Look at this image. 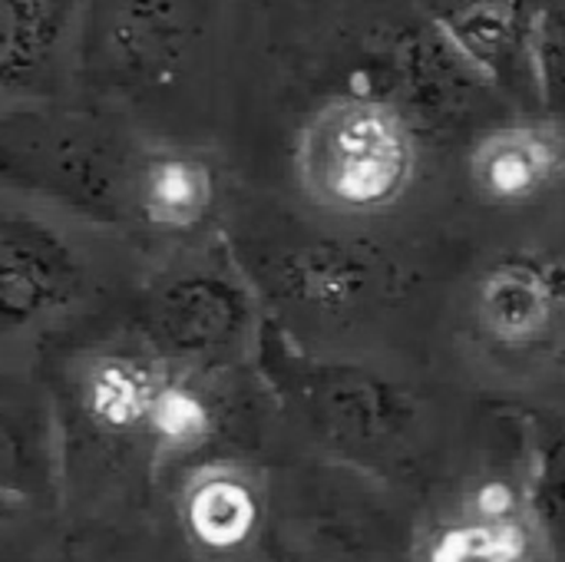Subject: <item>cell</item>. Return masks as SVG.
<instances>
[{
	"label": "cell",
	"instance_id": "obj_12",
	"mask_svg": "<svg viewBox=\"0 0 565 562\" xmlns=\"http://www.w3.org/2000/svg\"><path fill=\"white\" fill-rule=\"evenodd\" d=\"M444 36L497 86L536 99L533 10L520 0H463L444 20Z\"/></svg>",
	"mask_w": 565,
	"mask_h": 562
},
{
	"label": "cell",
	"instance_id": "obj_1",
	"mask_svg": "<svg viewBox=\"0 0 565 562\" xmlns=\"http://www.w3.org/2000/svg\"><path fill=\"white\" fill-rule=\"evenodd\" d=\"M252 358L265 388L321 450L381 480L414 474L420 417L401 384L371 368L311 354L275 318H262Z\"/></svg>",
	"mask_w": 565,
	"mask_h": 562
},
{
	"label": "cell",
	"instance_id": "obj_21",
	"mask_svg": "<svg viewBox=\"0 0 565 562\" xmlns=\"http://www.w3.org/2000/svg\"><path fill=\"white\" fill-rule=\"evenodd\" d=\"M36 562H126L119 547L96 527H73L53 537Z\"/></svg>",
	"mask_w": 565,
	"mask_h": 562
},
{
	"label": "cell",
	"instance_id": "obj_16",
	"mask_svg": "<svg viewBox=\"0 0 565 562\" xmlns=\"http://www.w3.org/2000/svg\"><path fill=\"white\" fill-rule=\"evenodd\" d=\"M185 537L205 553H232L245 547L258 523V500L252 484L232 467L195 470L179 500Z\"/></svg>",
	"mask_w": 565,
	"mask_h": 562
},
{
	"label": "cell",
	"instance_id": "obj_18",
	"mask_svg": "<svg viewBox=\"0 0 565 562\" xmlns=\"http://www.w3.org/2000/svg\"><path fill=\"white\" fill-rule=\"evenodd\" d=\"M212 434L215 411L209 397L185 378V368L169 364L152 404L146 447L152 450L156 460H175L199 450Z\"/></svg>",
	"mask_w": 565,
	"mask_h": 562
},
{
	"label": "cell",
	"instance_id": "obj_17",
	"mask_svg": "<svg viewBox=\"0 0 565 562\" xmlns=\"http://www.w3.org/2000/svg\"><path fill=\"white\" fill-rule=\"evenodd\" d=\"M543 553L530 517L490 520L470 510H457L437 523L420 550L424 562H533Z\"/></svg>",
	"mask_w": 565,
	"mask_h": 562
},
{
	"label": "cell",
	"instance_id": "obj_3",
	"mask_svg": "<svg viewBox=\"0 0 565 562\" xmlns=\"http://www.w3.org/2000/svg\"><path fill=\"white\" fill-rule=\"evenodd\" d=\"M417 166L407 116L377 96H338L324 103L298 139L305 192L344 215H371L394 205Z\"/></svg>",
	"mask_w": 565,
	"mask_h": 562
},
{
	"label": "cell",
	"instance_id": "obj_6",
	"mask_svg": "<svg viewBox=\"0 0 565 562\" xmlns=\"http://www.w3.org/2000/svg\"><path fill=\"white\" fill-rule=\"evenodd\" d=\"M172 0H86L79 17V73L96 86L156 79L175 56Z\"/></svg>",
	"mask_w": 565,
	"mask_h": 562
},
{
	"label": "cell",
	"instance_id": "obj_20",
	"mask_svg": "<svg viewBox=\"0 0 565 562\" xmlns=\"http://www.w3.org/2000/svg\"><path fill=\"white\" fill-rule=\"evenodd\" d=\"M56 517L0 490V562H36L56 537Z\"/></svg>",
	"mask_w": 565,
	"mask_h": 562
},
{
	"label": "cell",
	"instance_id": "obj_11",
	"mask_svg": "<svg viewBox=\"0 0 565 562\" xmlns=\"http://www.w3.org/2000/svg\"><path fill=\"white\" fill-rule=\"evenodd\" d=\"M565 176V136L546 119L503 123L470 152L473 189L500 205L533 202Z\"/></svg>",
	"mask_w": 565,
	"mask_h": 562
},
{
	"label": "cell",
	"instance_id": "obj_13",
	"mask_svg": "<svg viewBox=\"0 0 565 562\" xmlns=\"http://www.w3.org/2000/svg\"><path fill=\"white\" fill-rule=\"evenodd\" d=\"M215 209L212 166L175 146H142L132 182V229L189 235Z\"/></svg>",
	"mask_w": 565,
	"mask_h": 562
},
{
	"label": "cell",
	"instance_id": "obj_2",
	"mask_svg": "<svg viewBox=\"0 0 565 562\" xmlns=\"http://www.w3.org/2000/svg\"><path fill=\"white\" fill-rule=\"evenodd\" d=\"M142 146L109 123L23 103L0 109V185L96 229H132V182Z\"/></svg>",
	"mask_w": 565,
	"mask_h": 562
},
{
	"label": "cell",
	"instance_id": "obj_19",
	"mask_svg": "<svg viewBox=\"0 0 565 562\" xmlns=\"http://www.w3.org/2000/svg\"><path fill=\"white\" fill-rule=\"evenodd\" d=\"M530 10L536 106L565 136V0H533Z\"/></svg>",
	"mask_w": 565,
	"mask_h": 562
},
{
	"label": "cell",
	"instance_id": "obj_8",
	"mask_svg": "<svg viewBox=\"0 0 565 562\" xmlns=\"http://www.w3.org/2000/svg\"><path fill=\"white\" fill-rule=\"evenodd\" d=\"M169 361L139 348H96L70 371V401L79 424L106 444H146L149 417Z\"/></svg>",
	"mask_w": 565,
	"mask_h": 562
},
{
	"label": "cell",
	"instance_id": "obj_5",
	"mask_svg": "<svg viewBox=\"0 0 565 562\" xmlns=\"http://www.w3.org/2000/svg\"><path fill=\"white\" fill-rule=\"evenodd\" d=\"M86 298L89 262L56 219L0 205V338L36 335Z\"/></svg>",
	"mask_w": 565,
	"mask_h": 562
},
{
	"label": "cell",
	"instance_id": "obj_15",
	"mask_svg": "<svg viewBox=\"0 0 565 562\" xmlns=\"http://www.w3.org/2000/svg\"><path fill=\"white\" fill-rule=\"evenodd\" d=\"M523 437V497L540 547L550 560L565 562V417L540 407H520Z\"/></svg>",
	"mask_w": 565,
	"mask_h": 562
},
{
	"label": "cell",
	"instance_id": "obj_10",
	"mask_svg": "<svg viewBox=\"0 0 565 562\" xmlns=\"http://www.w3.org/2000/svg\"><path fill=\"white\" fill-rule=\"evenodd\" d=\"M86 0H0V109L43 103Z\"/></svg>",
	"mask_w": 565,
	"mask_h": 562
},
{
	"label": "cell",
	"instance_id": "obj_9",
	"mask_svg": "<svg viewBox=\"0 0 565 562\" xmlns=\"http://www.w3.org/2000/svg\"><path fill=\"white\" fill-rule=\"evenodd\" d=\"M473 311L493 344L540 348L565 311V265L523 252L503 255L480 275Z\"/></svg>",
	"mask_w": 565,
	"mask_h": 562
},
{
	"label": "cell",
	"instance_id": "obj_7",
	"mask_svg": "<svg viewBox=\"0 0 565 562\" xmlns=\"http://www.w3.org/2000/svg\"><path fill=\"white\" fill-rule=\"evenodd\" d=\"M0 490L60 517L66 457L56 407L43 384L0 368Z\"/></svg>",
	"mask_w": 565,
	"mask_h": 562
},
{
	"label": "cell",
	"instance_id": "obj_14",
	"mask_svg": "<svg viewBox=\"0 0 565 562\" xmlns=\"http://www.w3.org/2000/svg\"><path fill=\"white\" fill-rule=\"evenodd\" d=\"M285 291L311 311H354L394 291V265L364 245H311L281 268Z\"/></svg>",
	"mask_w": 565,
	"mask_h": 562
},
{
	"label": "cell",
	"instance_id": "obj_4",
	"mask_svg": "<svg viewBox=\"0 0 565 562\" xmlns=\"http://www.w3.org/2000/svg\"><path fill=\"white\" fill-rule=\"evenodd\" d=\"M258 325L245 282L212 262L166 275L149 288L136 318L139 344L175 368L222 358L245 341L255 344Z\"/></svg>",
	"mask_w": 565,
	"mask_h": 562
}]
</instances>
